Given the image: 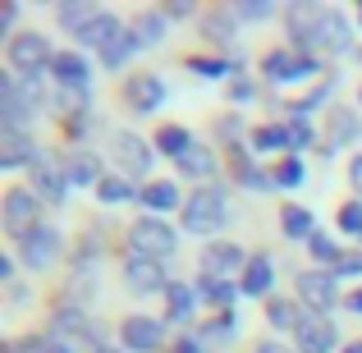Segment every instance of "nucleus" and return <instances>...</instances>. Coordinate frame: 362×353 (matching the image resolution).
I'll use <instances>...</instances> for the list:
<instances>
[{"mask_svg":"<svg viewBox=\"0 0 362 353\" xmlns=\"http://www.w3.org/2000/svg\"><path fill=\"white\" fill-rule=\"evenodd\" d=\"M160 14H165V18H188V14H193V5H188V0H165Z\"/></svg>","mask_w":362,"mask_h":353,"instance_id":"nucleus-47","label":"nucleus"},{"mask_svg":"<svg viewBox=\"0 0 362 353\" xmlns=\"http://www.w3.org/2000/svg\"><path fill=\"white\" fill-rule=\"evenodd\" d=\"M33 179H37V193L46 197V202H64V188H69V170H60L55 166V156H37V166H33Z\"/></svg>","mask_w":362,"mask_h":353,"instance_id":"nucleus-12","label":"nucleus"},{"mask_svg":"<svg viewBox=\"0 0 362 353\" xmlns=\"http://www.w3.org/2000/svg\"><path fill=\"white\" fill-rule=\"evenodd\" d=\"M225 188H197L193 197L184 202V230L188 234H211L225 225Z\"/></svg>","mask_w":362,"mask_h":353,"instance_id":"nucleus-3","label":"nucleus"},{"mask_svg":"<svg viewBox=\"0 0 362 353\" xmlns=\"http://www.w3.org/2000/svg\"><path fill=\"white\" fill-rule=\"evenodd\" d=\"M197 289H202L206 303H216V308H225V312L234 308V284L221 280V275H202V284H197Z\"/></svg>","mask_w":362,"mask_h":353,"instance_id":"nucleus-30","label":"nucleus"},{"mask_svg":"<svg viewBox=\"0 0 362 353\" xmlns=\"http://www.w3.org/2000/svg\"><path fill=\"white\" fill-rule=\"evenodd\" d=\"M101 14V9H92V5H83V0H74V5H60V23L64 28H69V33L74 37H78L83 33V28H88L92 23V18H97Z\"/></svg>","mask_w":362,"mask_h":353,"instance_id":"nucleus-32","label":"nucleus"},{"mask_svg":"<svg viewBox=\"0 0 362 353\" xmlns=\"http://www.w3.org/2000/svg\"><path fill=\"white\" fill-rule=\"evenodd\" d=\"M230 161H234V175H239V184H243V188H252V193H266V188H275V179L266 175V170H257L252 161H247V151H243V147H234V151H230Z\"/></svg>","mask_w":362,"mask_h":353,"instance_id":"nucleus-20","label":"nucleus"},{"mask_svg":"<svg viewBox=\"0 0 362 353\" xmlns=\"http://www.w3.org/2000/svg\"><path fill=\"white\" fill-rule=\"evenodd\" d=\"M234 18L239 23H262V18H271V0H239V9H234Z\"/></svg>","mask_w":362,"mask_h":353,"instance_id":"nucleus-39","label":"nucleus"},{"mask_svg":"<svg viewBox=\"0 0 362 353\" xmlns=\"http://www.w3.org/2000/svg\"><path fill=\"white\" fill-rule=\"evenodd\" d=\"M349 312H358V317H362V289H358V294H349Z\"/></svg>","mask_w":362,"mask_h":353,"instance_id":"nucleus-53","label":"nucleus"},{"mask_svg":"<svg viewBox=\"0 0 362 353\" xmlns=\"http://www.w3.org/2000/svg\"><path fill=\"white\" fill-rule=\"evenodd\" d=\"M275 284V266L271 257H252V262L243 266V294H252V299H266Z\"/></svg>","mask_w":362,"mask_h":353,"instance_id":"nucleus-18","label":"nucleus"},{"mask_svg":"<svg viewBox=\"0 0 362 353\" xmlns=\"http://www.w3.org/2000/svg\"><path fill=\"white\" fill-rule=\"evenodd\" d=\"M110 156H115L129 175H147L151 170V147L138 138V133H129V129L110 133Z\"/></svg>","mask_w":362,"mask_h":353,"instance_id":"nucleus-8","label":"nucleus"},{"mask_svg":"<svg viewBox=\"0 0 362 353\" xmlns=\"http://www.w3.org/2000/svg\"><path fill=\"white\" fill-rule=\"evenodd\" d=\"M330 88H335V79H326V83H321V88H317V92H308V97H303V101H298V106H293V120H308V110H317V106H321V101H326V97H330Z\"/></svg>","mask_w":362,"mask_h":353,"instance_id":"nucleus-40","label":"nucleus"},{"mask_svg":"<svg viewBox=\"0 0 362 353\" xmlns=\"http://www.w3.org/2000/svg\"><path fill=\"white\" fill-rule=\"evenodd\" d=\"M97 197H101V202H110V207H115V202H129V197H138V193H133V188L129 184H124V179H101V184H97Z\"/></svg>","mask_w":362,"mask_h":353,"instance_id":"nucleus-37","label":"nucleus"},{"mask_svg":"<svg viewBox=\"0 0 362 353\" xmlns=\"http://www.w3.org/2000/svg\"><path fill=\"white\" fill-rule=\"evenodd\" d=\"M129 106L138 110V115H151V110L165 101V83L156 79V74H138V79H129Z\"/></svg>","mask_w":362,"mask_h":353,"instance_id":"nucleus-14","label":"nucleus"},{"mask_svg":"<svg viewBox=\"0 0 362 353\" xmlns=\"http://www.w3.org/2000/svg\"><path fill=\"white\" fill-rule=\"evenodd\" d=\"M115 37H124V33H119V18H115V14H97L78 37H74V42H78V46H101V51H106Z\"/></svg>","mask_w":362,"mask_h":353,"instance_id":"nucleus-19","label":"nucleus"},{"mask_svg":"<svg viewBox=\"0 0 362 353\" xmlns=\"http://www.w3.org/2000/svg\"><path fill=\"white\" fill-rule=\"evenodd\" d=\"M28 349H33V353H74V345H69V340L51 335V330H46V335H37V340H33Z\"/></svg>","mask_w":362,"mask_h":353,"instance_id":"nucleus-42","label":"nucleus"},{"mask_svg":"<svg viewBox=\"0 0 362 353\" xmlns=\"http://www.w3.org/2000/svg\"><path fill=\"white\" fill-rule=\"evenodd\" d=\"M28 161L37 166V147H33V138H28L23 129H0V166L14 170V166H28Z\"/></svg>","mask_w":362,"mask_h":353,"instance_id":"nucleus-16","label":"nucleus"},{"mask_svg":"<svg viewBox=\"0 0 362 353\" xmlns=\"http://www.w3.org/2000/svg\"><path fill=\"white\" fill-rule=\"evenodd\" d=\"M358 97H362V92H358Z\"/></svg>","mask_w":362,"mask_h":353,"instance_id":"nucleus-57","label":"nucleus"},{"mask_svg":"<svg viewBox=\"0 0 362 353\" xmlns=\"http://www.w3.org/2000/svg\"><path fill=\"white\" fill-rule=\"evenodd\" d=\"M234 330H239L234 312H221L216 321H206V326H202V340H206V345H221V340H234Z\"/></svg>","mask_w":362,"mask_h":353,"instance_id":"nucleus-35","label":"nucleus"},{"mask_svg":"<svg viewBox=\"0 0 362 353\" xmlns=\"http://www.w3.org/2000/svg\"><path fill=\"white\" fill-rule=\"evenodd\" d=\"M165 28H170V18L160 14V9H151V14H138V18H133V37H138V46L165 42Z\"/></svg>","mask_w":362,"mask_h":353,"instance_id":"nucleus-23","label":"nucleus"},{"mask_svg":"<svg viewBox=\"0 0 362 353\" xmlns=\"http://www.w3.org/2000/svg\"><path fill=\"white\" fill-rule=\"evenodd\" d=\"M339 230L362 238V202H344V207H339Z\"/></svg>","mask_w":362,"mask_h":353,"instance_id":"nucleus-41","label":"nucleus"},{"mask_svg":"<svg viewBox=\"0 0 362 353\" xmlns=\"http://www.w3.org/2000/svg\"><path fill=\"white\" fill-rule=\"evenodd\" d=\"M138 202L142 207H151V212H170V207L179 202V188L175 184H165V179H156V184H147L138 193Z\"/></svg>","mask_w":362,"mask_h":353,"instance_id":"nucleus-26","label":"nucleus"},{"mask_svg":"<svg viewBox=\"0 0 362 353\" xmlns=\"http://www.w3.org/2000/svg\"><path fill=\"white\" fill-rule=\"evenodd\" d=\"M344 353H362V345H349V349H344Z\"/></svg>","mask_w":362,"mask_h":353,"instance_id":"nucleus-54","label":"nucleus"},{"mask_svg":"<svg viewBox=\"0 0 362 353\" xmlns=\"http://www.w3.org/2000/svg\"><path fill=\"white\" fill-rule=\"evenodd\" d=\"M312 46H321V51H335V55H344L349 46H354V28H349V18L339 14V9H321L317 28H312Z\"/></svg>","mask_w":362,"mask_h":353,"instance_id":"nucleus-6","label":"nucleus"},{"mask_svg":"<svg viewBox=\"0 0 362 353\" xmlns=\"http://www.w3.org/2000/svg\"><path fill=\"white\" fill-rule=\"evenodd\" d=\"M133 51H142V46H138V37H133V33H124V37H115V42H110L106 51H101V64H106V69H119V64L129 60Z\"/></svg>","mask_w":362,"mask_h":353,"instance_id":"nucleus-33","label":"nucleus"},{"mask_svg":"<svg viewBox=\"0 0 362 353\" xmlns=\"http://www.w3.org/2000/svg\"><path fill=\"white\" fill-rule=\"evenodd\" d=\"M124 284H129L133 294H170V280H165V262H151V257H138L129 253V262H124Z\"/></svg>","mask_w":362,"mask_h":353,"instance_id":"nucleus-5","label":"nucleus"},{"mask_svg":"<svg viewBox=\"0 0 362 353\" xmlns=\"http://www.w3.org/2000/svg\"><path fill=\"white\" fill-rule=\"evenodd\" d=\"M5 55H9V69L23 74V79H42V69L55 64V51L42 33H18L14 42L5 46Z\"/></svg>","mask_w":362,"mask_h":353,"instance_id":"nucleus-2","label":"nucleus"},{"mask_svg":"<svg viewBox=\"0 0 362 353\" xmlns=\"http://www.w3.org/2000/svg\"><path fill=\"white\" fill-rule=\"evenodd\" d=\"M284 129H289V147H293V151H303V147L312 142V129H308V120H289Z\"/></svg>","mask_w":362,"mask_h":353,"instance_id":"nucleus-43","label":"nucleus"},{"mask_svg":"<svg viewBox=\"0 0 362 353\" xmlns=\"http://www.w3.org/2000/svg\"><path fill=\"white\" fill-rule=\"evenodd\" d=\"M252 147H257V151L289 147V129H275V124H266V129H257V133H252Z\"/></svg>","mask_w":362,"mask_h":353,"instance_id":"nucleus-38","label":"nucleus"},{"mask_svg":"<svg viewBox=\"0 0 362 353\" xmlns=\"http://www.w3.org/2000/svg\"><path fill=\"white\" fill-rule=\"evenodd\" d=\"M97 353H119V349H106V345H101V349H97Z\"/></svg>","mask_w":362,"mask_h":353,"instance_id":"nucleus-55","label":"nucleus"},{"mask_svg":"<svg viewBox=\"0 0 362 353\" xmlns=\"http://www.w3.org/2000/svg\"><path fill=\"white\" fill-rule=\"evenodd\" d=\"M271 179H275V188H298L303 184V161L298 156H284L280 166L271 170Z\"/></svg>","mask_w":362,"mask_h":353,"instance_id":"nucleus-36","label":"nucleus"},{"mask_svg":"<svg viewBox=\"0 0 362 353\" xmlns=\"http://www.w3.org/2000/svg\"><path fill=\"white\" fill-rule=\"evenodd\" d=\"M202 266H206L202 275H221V280H230L239 266H247V257H243L239 243H211V248L202 253Z\"/></svg>","mask_w":362,"mask_h":353,"instance_id":"nucleus-15","label":"nucleus"},{"mask_svg":"<svg viewBox=\"0 0 362 353\" xmlns=\"http://www.w3.org/2000/svg\"><path fill=\"white\" fill-rule=\"evenodd\" d=\"M257 353H293V349H284V345H275V340H266V345H257Z\"/></svg>","mask_w":362,"mask_h":353,"instance_id":"nucleus-50","label":"nucleus"},{"mask_svg":"<svg viewBox=\"0 0 362 353\" xmlns=\"http://www.w3.org/2000/svg\"><path fill=\"white\" fill-rule=\"evenodd\" d=\"M266 317H271V326H280V330H298L308 312H298L289 299H271V303H266Z\"/></svg>","mask_w":362,"mask_h":353,"instance_id":"nucleus-28","label":"nucleus"},{"mask_svg":"<svg viewBox=\"0 0 362 353\" xmlns=\"http://www.w3.org/2000/svg\"><path fill=\"white\" fill-rule=\"evenodd\" d=\"M175 248H179V234L165 221H156V216H142L138 225H129V253L165 262V257H175Z\"/></svg>","mask_w":362,"mask_h":353,"instance_id":"nucleus-1","label":"nucleus"},{"mask_svg":"<svg viewBox=\"0 0 362 353\" xmlns=\"http://www.w3.org/2000/svg\"><path fill=\"white\" fill-rule=\"evenodd\" d=\"M330 271H335V280H339V275H362V257H358V253H354V257H339Z\"/></svg>","mask_w":362,"mask_h":353,"instance_id":"nucleus-46","label":"nucleus"},{"mask_svg":"<svg viewBox=\"0 0 362 353\" xmlns=\"http://www.w3.org/2000/svg\"><path fill=\"white\" fill-rule=\"evenodd\" d=\"M179 170H184L188 179H206V175L216 170V151H211V147H197V142H193V147L179 156Z\"/></svg>","mask_w":362,"mask_h":353,"instance_id":"nucleus-24","label":"nucleus"},{"mask_svg":"<svg viewBox=\"0 0 362 353\" xmlns=\"http://www.w3.org/2000/svg\"><path fill=\"white\" fill-rule=\"evenodd\" d=\"M298 299L308 303L312 312H326V308H335V271H303L298 275Z\"/></svg>","mask_w":362,"mask_h":353,"instance_id":"nucleus-10","label":"nucleus"},{"mask_svg":"<svg viewBox=\"0 0 362 353\" xmlns=\"http://www.w3.org/2000/svg\"><path fill=\"white\" fill-rule=\"evenodd\" d=\"M349 179H354V188H358V193H362V156L354 161V166H349Z\"/></svg>","mask_w":362,"mask_h":353,"instance_id":"nucleus-49","label":"nucleus"},{"mask_svg":"<svg viewBox=\"0 0 362 353\" xmlns=\"http://www.w3.org/2000/svg\"><path fill=\"white\" fill-rule=\"evenodd\" d=\"M193 147V138H188V129H179V124H165V129L156 133V151H165V156H184V151Z\"/></svg>","mask_w":362,"mask_h":353,"instance_id":"nucleus-29","label":"nucleus"},{"mask_svg":"<svg viewBox=\"0 0 362 353\" xmlns=\"http://www.w3.org/2000/svg\"><path fill=\"white\" fill-rule=\"evenodd\" d=\"M33 225H42V221H37V193H28V188H9V193H5V230L14 238H23Z\"/></svg>","mask_w":362,"mask_h":353,"instance_id":"nucleus-9","label":"nucleus"},{"mask_svg":"<svg viewBox=\"0 0 362 353\" xmlns=\"http://www.w3.org/2000/svg\"><path fill=\"white\" fill-rule=\"evenodd\" d=\"M18 243V257H23L33 271H46V266L60 257V234L51 230V225H33L23 238H14Z\"/></svg>","mask_w":362,"mask_h":353,"instance_id":"nucleus-4","label":"nucleus"},{"mask_svg":"<svg viewBox=\"0 0 362 353\" xmlns=\"http://www.w3.org/2000/svg\"><path fill=\"white\" fill-rule=\"evenodd\" d=\"M262 74L271 83H298V55L293 51H271L262 60Z\"/></svg>","mask_w":362,"mask_h":353,"instance_id":"nucleus-22","label":"nucleus"},{"mask_svg":"<svg viewBox=\"0 0 362 353\" xmlns=\"http://www.w3.org/2000/svg\"><path fill=\"white\" fill-rule=\"evenodd\" d=\"M280 225H284V234L289 238H317V230H312V212H303V207H284L280 212Z\"/></svg>","mask_w":362,"mask_h":353,"instance_id":"nucleus-27","label":"nucleus"},{"mask_svg":"<svg viewBox=\"0 0 362 353\" xmlns=\"http://www.w3.org/2000/svg\"><path fill=\"white\" fill-rule=\"evenodd\" d=\"M51 74H55V79H60L69 92H83V88L92 83V64H88V55H78V51H55Z\"/></svg>","mask_w":362,"mask_h":353,"instance_id":"nucleus-13","label":"nucleus"},{"mask_svg":"<svg viewBox=\"0 0 362 353\" xmlns=\"http://www.w3.org/2000/svg\"><path fill=\"white\" fill-rule=\"evenodd\" d=\"M362 124L358 115H349V110H330V124H326V156H335L339 147H344L349 138H358Z\"/></svg>","mask_w":362,"mask_h":353,"instance_id":"nucleus-17","label":"nucleus"},{"mask_svg":"<svg viewBox=\"0 0 362 353\" xmlns=\"http://www.w3.org/2000/svg\"><path fill=\"white\" fill-rule=\"evenodd\" d=\"M188 69L211 74V79H225V74H230V60H188Z\"/></svg>","mask_w":362,"mask_h":353,"instance_id":"nucleus-45","label":"nucleus"},{"mask_svg":"<svg viewBox=\"0 0 362 353\" xmlns=\"http://www.w3.org/2000/svg\"><path fill=\"white\" fill-rule=\"evenodd\" d=\"M175 353H202V345H197V340H179Z\"/></svg>","mask_w":362,"mask_h":353,"instance_id":"nucleus-52","label":"nucleus"},{"mask_svg":"<svg viewBox=\"0 0 362 353\" xmlns=\"http://www.w3.org/2000/svg\"><path fill=\"white\" fill-rule=\"evenodd\" d=\"M312 253H317L321 262H339V248H335V238H330V234H317V238H312Z\"/></svg>","mask_w":362,"mask_h":353,"instance_id":"nucleus-44","label":"nucleus"},{"mask_svg":"<svg viewBox=\"0 0 362 353\" xmlns=\"http://www.w3.org/2000/svg\"><path fill=\"white\" fill-rule=\"evenodd\" d=\"M83 326H88V321H83V312H78V308H69V303H64V308L55 312V321H51V335L69 340V335H78Z\"/></svg>","mask_w":362,"mask_h":353,"instance_id":"nucleus-34","label":"nucleus"},{"mask_svg":"<svg viewBox=\"0 0 362 353\" xmlns=\"http://www.w3.org/2000/svg\"><path fill=\"white\" fill-rule=\"evenodd\" d=\"M64 170H69V184H74V188H83V184H101V179H106L92 151H74V156L64 161Z\"/></svg>","mask_w":362,"mask_h":353,"instance_id":"nucleus-21","label":"nucleus"},{"mask_svg":"<svg viewBox=\"0 0 362 353\" xmlns=\"http://www.w3.org/2000/svg\"><path fill=\"white\" fill-rule=\"evenodd\" d=\"M14 18H18V5H5V9H0V33H9V28H14Z\"/></svg>","mask_w":362,"mask_h":353,"instance_id":"nucleus-48","label":"nucleus"},{"mask_svg":"<svg viewBox=\"0 0 362 353\" xmlns=\"http://www.w3.org/2000/svg\"><path fill=\"white\" fill-rule=\"evenodd\" d=\"M252 97V83H234V101H247Z\"/></svg>","mask_w":362,"mask_h":353,"instance_id":"nucleus-51","label":"nucleus"},{"mask_svg":"<svg viewBox=\"0 0 362 353\" xmlns=\"http://www.w3.org/2000/svg\"><path fill=\"white\" fill-rule=\"evenodd\" d=\"M197 308V294L193 284H170V326H184Z\"/></svg>","mask_w":362,"mask_h":353,"instance_id":"nucleus-25","label":"nucleus"},{"mask_svg":"<svg viewBox=\"0 0 362 353\" xmlns=\"http://www.w3.org/2000/svg\"><path fill=\"white\" fill-rule=\"evenodd\" d=\"M293 335H298V349L303 353H335V345H339L335 321L321 317V312H308V317H303V326L293 330Z\"/></svg>","mask_w":362,"mask_h":353,"instance_id":"nucleus-7","label":"nucleus"},{"mask_svg":"<svg viewBox=\"0 0 362 353\" xmlns=\"http://www.w3.org/2000/svg\"><path fill=\"white\" fill-rule=\"evenodd\" d=\"M119 335H124V349H133V353H156L160 349V321L156 317H129L119 326Z\"/></svg>","mask_w":362,"mask_h":353,"instance_id":"nucleus-11","label":"nucleus"},{"mask_svg":"<svg viewBox=\"0 0 362 353\" xmlns=\"http://www.w3.org/2000/svg\"><path fill=\"white\" fill-rule=\"evenodd\" d=\"M358 18H362V9H358Z\"/></svg>","mask_w":362,"mask_h":353,"instance_id":"nucleus-56","label":"nucleus"},{"mask_svg":"<svg viewBox=\"0 0 362 353\" xmlns=\"http://www.w3.org/2000/svg\"><path fill=\"white\" fill-rule=\"evenodd\" d=\"M234 23H239V18H234V14H221V9H216V14H206V18H202L206 37H211L216 46H230V42H234Z\"/></svg>","mask_w":362,"mask_h":353,"instance_id":"nucleus-31","label":"nucleus"}]
</instances>
